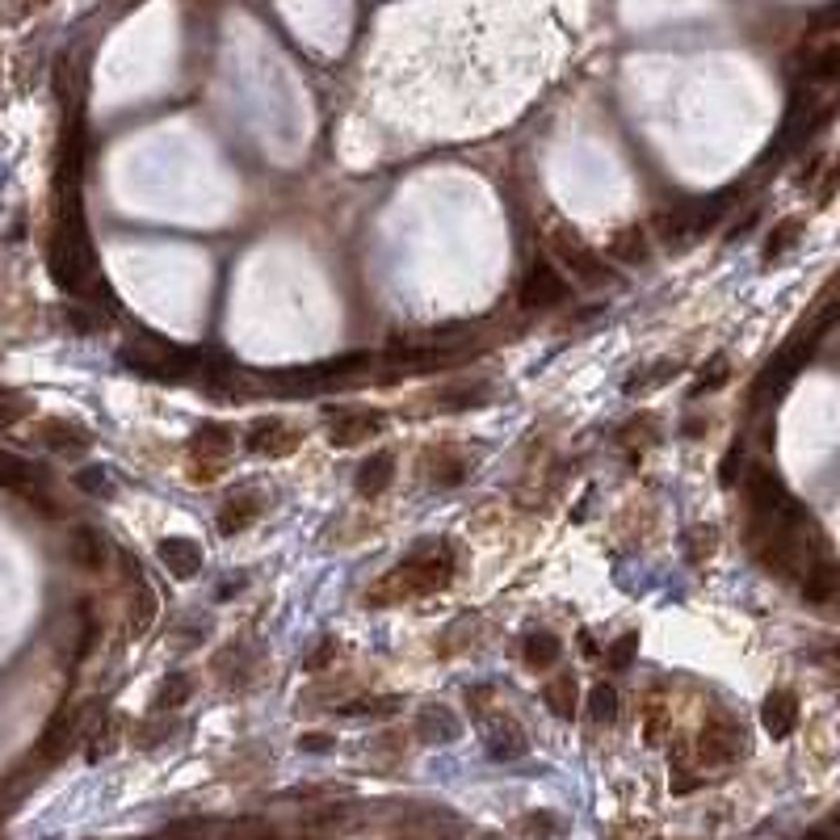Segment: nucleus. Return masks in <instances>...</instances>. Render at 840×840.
<instances>
[{
    "mask_svg": "<svg viewBox=\"0 0 840 840\" xmlns=\"http://www.w3.org/2000/svg\"><path fill=\"white\" fill-rule=\"evenodd\" d=\"M450 580H454V551L446 543H425L421 551L400 559L387 576L366 588V606L378 609L400 606V601H412V597H429V593H441Z\"/></svg>",
    "mask_w": 840,
    "mask_h": 840,
    "instance_id": "1",
    "label": "nucleus"
},
{
    "mask_svg": "<svg viewBox=\"0 0 840 840\" xmlns=\"http://www.w3.org/2000/svg\"><path fill=\"white\" fill-rule=\"evenodd\" d=\"M744 748H748L744 727L735 723L731 715H723V710H715L694 740V756L702 769H727V765H735L744 756Z\"/></svg>",
    "mask_w": 840,
    "mask_h": 840,
    "instance_id": "2",
    "label": "nucleus"
},
{
    "mask_svg": "<svg viewBox=\"0 0 840 840\" xmlns=\"http://www.w3.org/2000/svg\"><path fill=\"white\" fill-rule=\"evenodd\" d=\"M551 253H555V261L563 265L568 273H572V282H580V287H588V290H601V287H609V269H606V261L580 240L568 223H559L551 235Z\"/></svg>",
    "mask_w": 840,
    "mask_h": 840,
    "instance_id": "3",
    "label": "nucleus"
},
{
    "mask_svg": "<svg viewBox=\"0 0 840 840\" xmlns=\"http://www.w3.org/2000/svg\"><path fill=\"white\" fill-rule=\"evenodd\" d=\"M122 362H126V366H135L139 375L181 378V375H190V366H194V353L165 345V341H151V337H139V341L122 345Z\"/></svg>",
    "mask_w": 840,
    "mask_h": 840,
    "instance_id": "4",
    "label": "nucleus"
},
{
    "mask_svg": "<svg viewBox=\"0 0 840 840\" xmlns=\"http://www.w3.org/2000/svg\"><path fill=\"white\" fill-rule=\"evenodd\" d=\"M235 441H240L235 429L223 425V421H210V425H203L198 434L190 437V459L203 471L198 479H219V466L235 454Z\"/></svg>",
    "mask_w": 840,
    "mask_h": 840,
    "instance_id": "5",
    "label": "nucleus"
},
{
    "mask_svg": "<svg viewBox=\"0 0 840 840\" xmlns=\"http://www.w3.org/2000/svg\"><path fill=\"white\" fill-rule=\"evenodd\" d=\"M244 446L253 454H265V459H287L303 446V434L287 421H278V416H261V421H253L244 429Z\"/></svg>",
    "mask_w": 840,
    "mask_h": 840,
    "instance_id": "6",
    "label": "nucleus"
},
{
    "mask_svg": "<svg viewBox=\"0 0 840 840\" xmlns=\"http://www.w3.org/2000/svg\"><path fill=\"white\" fill-rule=\"evenodd\" d=\"M76 735H81V706H59L56 715H51V723L42 727L34 756H38L42 765H56V760H63L68 748L76 744Z\"/></svg>",
    "mask_w": 840,
    "mask_h": 840,
    "instance_id": "7",
    "label": "nucleus"
},
{
    "mask_svg": "<svg viewBox=\"0 0 840 840\" xmlns=\"http://www.w3.org/2000/svg\"><path fill=\"white\" fill-rule=\"evenodd\" d=\"M568 278L551 269V265H534L529 273H525L522 290H518V299H522V307L529 312H538V307H559L563 299H568Z\"/></svg>",
    "mask_w": 840,
    "mask_h": 840,
    "instance_id": "8",
    "label": "nucleus"
},
{
    "mask_svg": "<svg viewBox=\"0 0 840 840\" xmlns=\"http://www.w3.org/2000/svg\"><path fill=\"white\" fill-rule=\"evenodd\" d=\"M421 471H425V479L434 488H459L471 475V459L454 446H429L425 459H421Z\"/></svg>",
    "mask_w": 840,
    "mask_h": 840,
    "instance_id": "9",
    "label": "nucleus"
},
{
    "mask_svg": "<svg viewBox=\"0 0 840 840\" xmlns=\"http://www.w3.org/2000/svg\"><path fill=\"white\" fill-rule=\"evenodd\" d=\"M799 719H803V706H799V694H794V690H769V694H765V702H760V727H765L774 740L794 735Z\"/></svg>",
    "mask_w": 840,
    "mask_h": 840,
    "instance_id": "10",
    "label": "nucleus"
},
{
    "mask_svg": "<svg viewBox=\"0 0 840 840\" xmlns=\"http://www.w3.org/2000/svg\"><path fill=\"white\" fill-rule=\"evenodd\" d=\"M799 593L807 606H828L832 597H840V563L832 559V551L807 563V572L799 580Z\"/></svg>",
    "mask_w": 840,
    "mask_h": 840,
    "instance_id": "11",
    "label": "nucleus"
},
{
    "mask_svg": "<svg viewBox=\"0 0 840 840\" xmlns=\"http://www.w3.org/2000/svg\"><path fill=\"white\" fill-rule=\"evenodd\" d=\"M261 513H265V496L253 492V488H240V492H232L219 504V518H215V522H219V534H244Z\"/></svg>",
    "mask_w": 840,
    "mask_h": 840,
    "instance_id": "12",
    "label": "nucleus"
},
{
    "mask_svg": "<svg viewBox=\"0 0 840 840\" xmlns=\"http://www.w3.org/2000/svg\"><path fill=\"white\" fill-rule=\"evenodd\" d=\"M387 429V416L382 412H370V407H357V412H345L341 421H332V446H362Z\"/></svg>",
    "mask_w": 840,
    "mask_h": 840,
    "instance_id": "13",
    "label": "nucleus"
},
{
    "mask_svg": "<svg viewBox=\"0 0 840 840\" xmlns=\"http://www.w3.org/2000/svg\"><path fill=\"white\" fill-rule=\"evenodd\" d=\"M34 441H38V446H47V450L68 454V450H85L93 437H88V429L85 425H76V421L47 416V421H38V425H34Z\"/></svg>",
    "mask_w": 840,
    "mask_h": 840,
    "instance_id": "14",
    "label": "nucleus"
},
{
    "mask_svg": "<svg viewBox=\"0 0 840 840\" xmlns=\"http://www.w3.org/2000/svg\"><path fill=\"white\" fill-rule=\"evenodd\" d=\"M391 479H395V454H391V450H378V454H370L366 463L357 466L353 488H357L362 500H378V496L391 488Z\"/></svg>",
    "mask_w": 840,
    "mask_h": 840,
    "instance_id": "15",
    "label": "nucleus"
},
{
    "mask_svg": "<svg viewBox=\"0 0 840 840\" xmlns=\"http://www.w3.org/2000/svg\"><path fill=\"white\" fill-rule=\"evenodd\" d=\"M156 555H160L165 572H173L176 580H194L203 572V547L194 538H165Z\"/></svg>",
    "mask_w": 840,
    "mask_h": 840,
    "instance_id": "16",
    "label": "nucleus"
},
{
    "mask_svg": "<svg viewBox=\"0 0 840 840\" xmlns=\"http://www.w3.org/2000/svg\"><path fill=\"white\" fill-rule=\"evenodd\" d=\"M609 257H613L618 265H626V269L647 265V257H652V232H647V228H638V223H631V228H618V232L609 235Z\"/></svg>",
    "mask_w": 840,
    "mask_h": 840,
    "instance_id": "17",
    "label": "nucleus"
},
{
    "mask_svg": "<svg viewBox=\"0 0 840 840\" xmlns=\"http://www.w3.org/2000/svg\"><path fill=\"white\" fill-rule=\"evenodd\" d=\"M68 559L81 568V572H101L106 568V559H110V547H106V538L97 534V529H72V538H68Z\"/></svg>",
    "mask_w": 840,
    "mask_h": 840,
    "instance_id": "18",
    "label": "nucleus"
},
{
    "mask_svg": "<svg viewBox=\"0 0 840 840\" xmlns=\"http://www.w3.org/2000/svg\"><path fill=\"white\" fill-rule=\"evenodd\" d=\"M525 748H529V740H525V731L513 719H496L492 727H488V756H496V760H518V756H525Z\"/></svg>",
    "mask_w": 840,
    "mask_h": 840,
    "instance_id": "19",
    "label": "nucleus"
},
{
    "mask_svg": "<svg viewBox=\"0 0 840 840\" xmlns=\"http://www.w3.org/2000/svg\"><path fill=\"white\" fill-rule=\"evenodd\" d=\"M126 580H131V635H144L147 626L156 622V593L144 584V576L131 568L126 559Z\"/></svg>",
    "mask_w": 840,
    "mask_h": 840,
    "instance_id": "20",
    "label": "nucleus"
},
{
    "mask_svg": "<svg viewBox=\"0 0 840 840\" xmlns=\"http://www.w3.org/2000/svg\"><path fill=\"white\" fill-rule=\"evenodd\" d=\"M559 656H563V643H559V635H551V631H534V635L522 638V660L525 668H534V672L555 668Z\"/></svg>",
    "mask_w": 840,
    "mask_h": 840,
    "instance_id": "21",
    "label": "nucleus"
},
{
    "mask_svg": "<svg viewBox=\"0 0 840 840\" xmlns=\"http://www.w3.org/2000/svg\"><path fill=\"white\" fill-rule=\"evenodd\" d=\"M543 702L551 706L555 719H576V706H580V690H576V677L572 672H559L543 685Z\"/></svg>",
    "mask_w": 840,
    "mask_h": 840,
    "instance_id": "22",
    "label": "nucleus"
},
{
    "mask_svg": "<svg viewBox=\"0 0 840 840\" xmlns=\"http://www.w3.org/2000/svg\"><path fill=\"white\" fill-rule=\"evenodd\" d=\"M690 228H694V215L690 210H660L656 219H652V235L665 244V248H677L681 244V235H690Z\"/></svg>",
    "mask_w": 840,
    "mask_h": 840,
    "instance_id": "23",
    "label": "nucleus"
},
{
    "mask_svg": "<svg viewBox=\"0 0 840 840\" xmlns=\"http://www.w3.org/2000/svg\"><path fill=\"white\" fill-rule=\"evenodd\" d=\"M799 235H803V219H799V215H786L782 223L769 232L765 248H760V257H765V261H778L782 253H790V248L799 244Z\"/></svg>",
    "mask_w": 840,
    "mask_h": 840,
    "instance_id": "24",
    "label": "nucleus"
},
{
    "mask_svg": "<svg viewBox=\"0 0 840 840\" xmlns=\"http://www.w3.org/2000/svg\"><path fill=\"white\" fill-rule=\"evenodd\" d=\"M416 731L429 740V744H441V740H450V735H459V723L441 710V706H425L421 715H416Z\"/></svg>",
    "mask_w": 840,
    "mask_h": 840,
    "instance_id": "25",
    "label": "nucleus"
},
{
    "mask_svg": "<svg viewBox=\"0 0 840 840\" xmlns=\"http://www.w3.org/2000/svg\"><path fill=\"white\" fill-rule=\"evenodd\" d=\"M190 694H194V681H190L185 672H181V677L173 672V677L156 690V697H151V710H156V715H169V710H176V706H185V697Z\"/></svg>",
    "mask_w": 840,
    "mask_h": 840,
    "instance_id": "26",
    "label": "nucleus"
},
{
    "mask_svg": "<svg viewBox=\"0 0 840 840\" xmlns=\"http://www.w3.org/2000/svg\"><path fill=\"white\" fill-rule=\"evenodd\" d=\"M807 76L815 85H837L840 81V42H828L819 47L812 59H807Z\"/></svg>",
    "mask_w": 840,
    "mask_h": 840,
    "instance_id": "27",
    "label": "nucleus"
},
{
    "mask_svg": "<svg viewBox=\"0 0 840 840\" xmlns=\"http://www.w3.org/2000/svg\"><path fill=\"white\" fill-rule=\"evenodd\" d=\"M668 731H672V710H668L665 702H652V706L643 710V744L660 748L668 740Z\"/></svg>",
    "mask_w": 840,
    "mask_h": 840,
    "instance_id": "28",
    "label": "nucleus"
},
{
    "mask_svg": "<svg viewBox=\"0 0 840 840\" xmlns=\"http://www.w3.org/2000/svg\"><path fill=\"white\" fill-rule=\"evenodd\" d=\"M210 840H278V832L265 819H240V824H228V828H215Z\"/></svg>",
    "mask_w": 840,
    "mask_h": 840,
    "instance_id": "29",
    "label": "nucleus"
},
{
    "mask_svg": "<svg viewBox=\"0 0 840 840\" xmlns=\"http://www.w3.org/2000/svg\"><path fill=\"white\" fill-rule=\"evenodd\" d=\"M29 484H34V466L26 459H17V454H0V488L26 492Z\"/></svg>",
    "mask_w": 840,
    "mask_h": 840,
    "instance_id": "30",
    "label": "nucleus"
},
{
    "mask_svg": "<svg viewBox=\"0 0 840 840\" xmlns=\"http://www.w3.org/2000/svg\"><path fill=\"white\" fill-rule=\"evenodd\" d=\"M715 551H719V534H715L710 525H694L690 538H685V559H690V563H706Z\"/></svg>",
    "mask_w": 840,
    "mask_h": 840,
    "instance_id": "31",
    "label": "nucleus"
},
{
    "mask_svg": "<svg viewBox=\"0 0 840 840\" xmlns=\"http://www.w3.org/2000/svg\"><path fill=\"white\" fill-rule=\"evenodd\" d=\"M588 715H593L597 723H609V719L618 715V690H613L609 681H597V685L588 690Z\"/></svg>",
    "mask_w": 840,
    "mask_h": 840,
    "instance_id": "32",
    "label": "nucleus"
},
{
    "mask_svg": "<svg viewBox=\"0 0 840 840\" xmlns=\"http://www.w3.org/2000/svg\"><path fill=\"white\" fill-rule=\"evenodd\" d=\"M840 194V156L828 165V173H819V185H815V206H828Z\"/></svg>",
    "mask_w": 840,
    "mask_h": 840,
    "instance_id": "33",
    "label": "nucleus"
},
{
    "mask_svg": "<svg viewBox=\"0 0 840 840\" xmlns=\"http://www.w3.org/2000/svg\"><path fill=\"white\" fill-rule=\"evenodd\" d=\"M29 412L26 395H17V391H0V425H13V421H22Z\"/></svg>",
    "mask_w": 840,
    "mask_h": 840,
    "instance_id": "34",
    "label": "nucleus"
},
{
    "mask_svg": "<svg viewBox=\"0 0 840 840\" xmlns=\"http://www.w3.org/2000/svg\"><path fill=\"white\" fill-rule=\"evenodd\" d=\"M727 375H731V370H727V357H715V362L706 366V375H702V378H697V382H694V395H702V391H710V387H723Z\"/></svg>",
    "mask_w": 840,
    "mask_h": 840,
    "instance_id": "35",
    "label": "nucleus"
},
{
    "mask_svg": "<svg viewBox=\"0 0 840 840\" xmlns=\"http://www.w3.org/2000/svg\"><path fill=\"white\" fill-rule=\"evenodd\" d=\"M635 652H638V638L635 635H622L618 638V647H609V668H626L631 660H635Z\"/></svg>",
    "mask_w": 840,
    "mask_h": 840,
    "instance_id": "36",
    "label": "nucleus"
},
{
    "mask_svg": "<svg viewBox=\"0 0 840 840\" xmlns=\"http://www.w3.org/2000/svg\"><path fill=\"white\" fill-rule=\"evenodd\" d=\"M391 840H446L437 828H429V824H404V828H395L391 832Z\"/></svg>",
    "mask_w": 840,
    "mask_h": 840,
    "instance_id": "37",
    "label": "nucleus"
},
{
    "mask_svg": "<svg viewBox=\"0 0 840 840\" xmlns=\"http://www.w3.org/2000/svg\"><path fill=\"white\" fill-rule=\"evenodd\" d=\"M332 656H337V643H332V638H324L316 656H307V672H324V665H328Z\"/></svg>",
    "mask_w": 840,
    "mask_h": 840,
    "instance_id": "38",
    "label": "nucleus"
},
{
    "mask_svg": "<svg viewBox=\"0 0 840 840\" xmlns=\"http://www.w3.org/2000/svg\"><path fill=\"white\" fill-rule=\"evenodd\" d=\"M76 484H81V488H88V492H106V479L97 475V466L81 471V475H76Z\"/></svg>",
    "mask_w": 840,
    "mask_h": 840,
    "instance_id": "39",
    "label": "nucleus"
},
{
    "mask_svg": "<svg viewBox=\"0 0 840 840\" xmlns=\"http://www.w3.org/2000/svg\"><path fill=\"white\" fill-rule=\"evenodd\" d=\"M303 748H307V753H312V748H316V753H328L332 740H328V735H303Z\"/></svg>",
    "mask_w": 840,
    "mask_h": 840,
    "instance_id": "40",
    "label": "nucleus"
},
{
    "mask_svg": "<svg viewBox=\"0 0 840 840\" xmlns=\"http://www.w3.org/2000/svg\"><path fill=\"white\" fill-rule=\"evenodd\" d=\"M0 815H4V794H0Z\"/></svg>",
    "mask_w": 840,
    "mask_h": 840,
    "instance_id": "41",
    "label": "nucleus"
},
{
    "mask_svg": "<svg viewBox=\"0 0 840 840\" xmlns=\"http://www.w3.org/2000/svg\"><path fill=\"white\" fill-rule=\"evenodd\" d=\"M837 601H840V597H837Z\"/></svg>",
    "mask_w": 840,
    "mask_h": 840,
    "instance_id": "42",
    "label": "nucleus"
}]
</instances>
